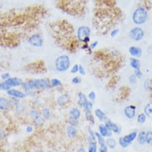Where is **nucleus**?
Listing matches in <instances>:
<instances>
[{"instance_id": "obj_25", "label": "nucleus", "mask_w": 152, "mask_h": 152, "mask_svg": "<svg viewBox=\"0 0 152 152\" xmlns=\"http://www.w3.org/2000/svg\"><path fill=\"white\" fill-rule=\"evenodd\" d=\"M41 114L45 120H48L50 118V111L48 107H42Z\"/></svg>"}, {"instance_id": "obj_20", "label": "nucleus", "mask_w": 152, "mask_h": 152, "mask_svg": "<svg viewBox=\"0 0 152 152\" xmlns=\"http://www.w3.org/2000/svg\"><path fill=\"white\" fill-rule=\"evenodd\" d=\"M130 65L131 67L133 68L134 69H141V61H139V59L137 58H134V57H132L130 58Z\"/></svg>"}, {"instance_id": "obj_47", "label": "nucleus", "mask_w": 152, "mask_h": 152, "mask_svg": "<svg viewBox=\"0 0 152 152\" xmlns=\"http://www.w3.org/2000/svg\"><path fill=\"white\" fill-rule=\"evenodd\" d=\"M98 45H99V42H98V41L94 42L93 43H91V44L89 45V48H90V50H94L95 48L97 47Z\"/></svg>"}, {"instance_id": "obj_10", "label": "nucleus", "mask_w": 152, "mask_h": 152, "mask_svg": "<svg viewBox=\"0 0 152 152\" xmlns=\"http://www.w3.org/2000/svg\"><path fill=\"white\" fill-rule=\"evenodd\" d=\"M7 94L9 95L10 97L16 98V99H25L27 97L25 92H22L20 91V90H18V89H12V88H10L9 90L7 91Z\"/></svg>"}, {"instance_id": "obj_44", "label": "nucleus", "mask_w": 152, "mask_h": 152, "mask_svg": "<svg viewBox=\"0 0 152 152\" xmlns=\"http://www.w3.org/2000/svg\"><path fill=\"white\" fill-rule=\"evenodd\" d=\"M119 33V29L117 28V29H113V30L111 31L110 32V36L112 37H117Z\"/></svg>"}, {"instance_id": "obj_12", "label": "nucleus", "mask_w": 152, "mask_h": 152, "mask_svg": "<svg viewBox=\"0 0 152 152\" xmlns=\"http://www.w3.org/2000/svg\"><path fill=\"white\" fill-rule=\"evenodd\" d=\"M105 126H107V128L111 131L112 132L116 133V134H119L121 132V127L118 125H117L116 123H114L110 120H107L106 122H105Z\"/></svg>"}, {"instance_id": "obj_32", "label": "nucleus", "mask_w": 152, "mask_h": 152, "mask_svg": "<svg viewBox=\"0 0 152 152\" xmlns=\"http://www.w3.org/2000/svg\"><path fill=\"white\" fill-rule=\"evenodd\" d=\"M141 4L139 7H142V8H144L145 9H146L147 11H148L149 9H151V4L150 0H142L141 2Z\"/></svg>"}, {"instance_id": "obj_3", "label": "nucleus", "mask_w": 152, "mask_h": 152, "mask_svg": "<svg viewBox=\"0 0 152 152\" xmlns=\"http://www.w3.org/2000/svg\"><path fill=\"white\" fill-rule=\"evenodd\" d=\"M148 18V12L147 10L142 7L138 8L134 11L132 14L133 23L137 25H142L144 24Z\"/></svg>"}, {"instance_id": "obj_29", "label": "nucleus", "mask_w": 152, "mask_h": 152, "mask_svg": "<svg viewBox=\"0 0 152 152\" xmlns=\"http://www.w3.org/2000/svg\"><path fill=\"white\" fill-rule=\"evenodd\" d=\"M85 118L88 122H89L91 123V125L94 124V116L92 114V112H85Z\"/></svg>"}, {"instance_id": "obj_52", "label": "nucleus", "mask_w": 152, "mask_h": 152, "mask_svg": "<svg viewBox=\"0 0 152 152\" xmlns=\"http://www.w3.org/2000/svg\"><path fill=\"white\" fill-rule=\"evenodd\" d=\"M147 51H148L149 53H151L152 54V46H149V47H148V50H147Z\"/></svg>"}, {"instance_id": "obj_8", "label": "nucleus", "mask_w": 152, "mask_h": 152, "mask_svg": "<svg viewBox=\"0 0 152 152\" xmlns=\"http://www.w3.org/2000/svg\"><path fill=\"white\" fill-rule=\"evenodd\" d=\"M29 44L35 47H42L44 44V39L41 35L34 34L28 38Z\"/></svg>"}, {"instance_id": "obj_42", "label": "nucleus", "mask_w": 152, "mask_h": 152, "mask_svg": "<svg viewBox=\"0 0 152 152\" xmlns=\"http://www.w3.org/2000/svg\"><path fill=\"white\" fill-rule=\"evenodd\" d=\"M81 81H82V80H81V78L80 77H79V76H75V77H74L72 79V80H71V83L74 84H79L81 83Z\"/></svg>"}, {"instance_id": "obj_39", "label": "nucleus", "mask_w": 152, "mask_h": 152, "mask_svg": "<svg viewBox=\"0 0 152 152\" xmlns=\"http://www.w3.org/2000/svg\"><path fill=\"white\" fill-rule=\"evenodd\" d=\"M88 99H89V101H91V102H94L95 99H96V94H95V92L91 91L89 92V94H88Z\"/></svg>"}, {"instance_id": "obj_22", "label": "nucleus", "mask_w": 152, "mask_h": 152, "mask_svg": "<svg viewBox=\"0 0 152 152\" xmlns=\"http://www.w3.org/2000/svg\"><path fill=\"white\" fill-rule=\"evenodd\" d=\"M106 145L107 146V148L111 149V150H113L116 148V145H117V141L116 140H114L113 138L112 137H108V139L106 140Z\"/></svg>"}, {"instance_id": "obj_13", "label": "nucleus", "mask_w": 152, "mask_h": 152, "mask_svg": "<svg viewBox=\"0 0 152 152\" xmlns=\"http://www.w3.org/2000/svg\"><path fill=\"white\" fill-rule=\"evenodd\" d=\"M7 84H8L9 87H18V86H22V84H23V80L20 78H17V77H14V78H9L8 80H7L5 81Z\"/></svg>"}, {"instance_id": "obj_1", "label": "nucleus", "mask_w": 152, "mask_h": 152, "mask_svg": "<svg viewBox=\"0 0 152 152\" xmlns=\"http://www.w3.org/2000/svg\"><path fill=\"white\" fill-rule=\"evenodd\" d=\"M22 87L26 92L28 90H46L51 88L52 86L50 80L46 79H37L31 80L27 82H23Z\"/></svg>"}, {"instance_id": "obj_37", "label": "nucleus", "mask_w": 152, "mask_h": 152, "mask_svg": "<svg viewBox=\"0 0 152 152\" xmlns=\"http://www.w3.org/2000/svg\"><path fill=\"white\" fill-rule=\"evenodd\" d=\"M133 75H135L137 79H141V78H142V75H143V74H142V71L141 70V69H134V74H133Z\"/></svg>"}, {"instance_id": "obj_18", "label": "nucleus", "mask_w": 152, "mask_h": 152, "mask_svg": "<svg viewBox=\"0 0 152 152\" xmlns=\"http://www.w3.org/2000/svg\"><path fill=\"white\" fill-rule=\"evenodd\" d=\"M94 115L96 118L99 119L100 122H106L107 120V115L103 110H101L100 108H96L94 110Z\"/></svg>"}, {"instance_id": "obj_43", "label": "nucleus", "mask_w": 152, "mask_h": 152, "mask_svg": "<svg viewBox=\"0 0 152 152\" xmlns=\"http://www.w3.org/2000/svg\"><path fill=\"white\" fill-rule=\"evenodd\" d=\"M69 124L71 126H77L79 125V120H76V119H73V118H69Z\"/></svg>"}, {"instance_id": "obj_46", "label": "nucleus", "mask_w": 152, "mask_h": 152, "mask_svg": "<svg viewBox=\"0 0 152 152\" xmlns=\"http://www.w3.org/2000/svg\"><path fill=\"white\" fill-rule=\"evenodd\" d=\"M79 73H80V75H85L86 72H85V69L83 67V65H80V68H79Z\"/></svg>"}, {"instance_id": "obj_53", "label": "nucleus", "mask_w": 152, "mask_h": 152, "mask_svg": "<svg viewBox=\"0 0 152 152\" xmlns=\"http://www.w3.org/2000/svg\"><path fill=\"white\" fill-rule=\"evenodd\" d=\"M35 152H44L43 151H42V150H38V151H37Z\"/></svg>"}, {"instance_id": "obj_7", "label": "nucleus", "mask_w": 152, "mask_h": 152, "mask_svg": "<svg viewBox=\"0 0 152 152\" xmlns=\"http://www.w3.org/2000/svg\"><path fill=\"white\" fill-rule=\"evenodd\" d=\"M29 115H30V118L32 119V121L37 126H42L44 124L45 119L43 118L41 113L37 109H34V108L31 109L29 111Z\"/></svg>"}, {"instance_id": "obj_6", "label": "nucleus", "mask_w": 152, "mask_h": 152, "mask_svg": "<svg viewBox=\"0 0 152 152\" xmlns=\"http://www.w3.org/2000/svg\"><path fill=\"white\" fill-rule=\"evenodd\" d=\"M144 30L141 27H134L132 29H131L129 31V37L135 41V42H139L141 41L144 37Z\"/></svg>"}, {"instance_id": "obj_15", "label": "nucleus", "mask_w": 152, "mask_h": 152, "mask_svg": "<svg viewBox=\"0 0 152 152\" xmlns=\"http://www.w3.org/2000/svg\"><path fill=\"white\" fill-rule=\"evenodd\" d=\"M129 53L134 58H141L142 56V50L138 46H131L129 48Z\"/></svg>"}, {"instance_id": "obj_5", "label": "nucleus", "mask_w": 152, "mask_h": 152, "mask_svg": "<svg viewBox=\"0 0 152 152\" xmlns=\"http://www.w3.org/2000/svg\"><path fill=\"white\" fill-rule=\"evenodd\" d=\"M90 34H91V29L89 27L87 26H81L77 29L76 37H77L78 42L82 43L85 38L90 37Z\"/></svg>"}, {"instance_id": "obj_28", "label": "nucleus", "mask_w": 152, "mask_h": 152, "mask_svg": "<svg viewBox=\"0 0 152 152\" xmlns=\"http://www.w3.org/2000/svg\"><path fill=\"white\" fill-rule=\"evenodd\" d=\"M144 88L147 92H152V79H147L145 81Z\"/></svg>"}, {"instance_id": "obj_24", "label": "nucleus", "mask_w": 152, "mask_h": 152, "mask_svg": "<svg viewBox=\"0 0 152 152\" xmlns=\"http://www.w3.org/2000/svg\"><path fill=\"white\" fill-rule=\"evenodd\" d=\"M144 113L146 117H151L152 116V102L148 103L144 107Z\"/></svg>"}, {"instance_id": "obj_23", "label": "nucleus", "mask_w": 152, "mask_h": 152, "mask_svg": "<svg viewBox=\"0 0 152 152\" xmlns=\"http://www.w3.org/2000/svg\"><path fill=\"white\" fill-rule=\"evenodd\" d=\"M137 141L140 145L145 144V132H141L137 134Z\"/></svg>"}, {"instance_id": "obj_51", "label": "nucleus", "mask_w": 152, "mask_h": 152, "mask_svg": "<svg viewBox=\"0 0 152 152\" xmlns=\"http://www.w3.org/2000/svg\"><path fill=\"white\" fill-rule=\"evenodd\" d=\"M27 131L28 132H31L32 131V127H31V126H27Z\"/></svg>"}, {"instance_id": "obj_35", "label": "nucleus", "mask_w": 152, "mask_h": 152, "mask_svg": "<svg viewBox=\"0 0 152 152\" xmlns=\"http://www.w3.org/2000/svg\"><path fill=\"white\" fill-rule=\"evenodd\" d=\"M15 106H16V111H17V113H18L19 114L24 113V112H25V110H26V107H25V106H24L23 104L18 103V104H17V105H15Z\"/></svg>"}, {"instance_id": "obj_48", "label": "nucleus", "mask_w": 152, "mask_h": 152, "mask_svg": "<svg viewBox=\"0 0 152 152\" xmlns=\"http://www.w3.org/2000/svg\"><path fill=\"white\" fill-rule=\"evenodd\" d=\"M107 145H101L100 148L99 150V152H107Z\"/></svg>"}, {"instance_id": "obj_40", "label": "nucleus", "mask_w": 152, "mask_h": 152, "mask_svg": "<svg viewBox=\"0 0 152 152\" xmlns=\"http://www.w3.org/2000/svg\"><path fill=\"white\" fill-rule=\"evenodd\" d=\"M79 68H80V65L75 64V65H73L71 69H70V73L71 74H77V73H79Z\"/></svg>"}, {"instance_id": "obj_4", "label": "nucleus", "mask_w": 152, "mask_h": 152, "mask_svg": "<svg viewBox=\"0 0 152 152\" xmlns=\"http://www.w3.org/2000/svg\"><path fill=\"white\" fill-rule=\"evenodd\" d=\"M137 134L138 133H137V131H134V132L126 135L124 137H120L119 141H118L119 145L122 146V148H126V147L129 146L134 141V140H136V138L137 137Z\"/></svg>"}, {"instance_id": "obj_9", "label": "nucleus", "mask_w": 152, "mask_h": 152, "mask_svg": "<svg viewBox=\"0 0 152 152\" xmlns=\"http://www.w3.org/2000/svg\"><path fill=\"white\" fill-rule=\"evenodd\" d=\"M124 115L128 119H133L137 115V107L134 105L126 106L124 108Z\"/></svg>"}, {"instance_id": "obj_16", "label": "nucleus", "mask_w": 152, "mask_h": 152, "mask_svg": "<svg viewBox=\"0 0 152 152\" xmlns=\"http://www.w3.org/2000/svg\"><path fill=\"white\" fill-rule=\"evenodd\" d=\"M69 118L79 120L81 117V111L78 107H72L69 112Z\"/></svg>"}, {"instance_id": "obj_31", "label": "nucleus", "mask_w": 152, "mask_h": 152, "mask_svg": "<svg viewBox=\"0 0 152 152\" xmlns=\"http://www.w3.org/2000/svg\"><path fill=\"white\" fill-rule=\"evenodd\" d=\"M84 108V113L85 112H92L93 108H94V103L91 101H88L87 103L84 104V106L83 107Z\"/></svg>"}, {"instance_id": "obj_21", "label": "nucleus", "mask_w": 152, "mask_h": 152, "mask_svg": "<svg viewBox=\"0 0 152 152\" xmlns=\"http://www.w3.org/2000/svg\"><path fill=\"white\" fill-rule=\"evenodd\" d=\"M66 133H67V136L70 138H74L76 137L77 135V129H76V126H75L69 125L67 129H66Z\"/></svg>"}, {"instance_id": "obj_41", "label": "nucleus", "mask_w": 152, "mask_h": 152, "mask_svg": "<svg viewBox=\"0 0 152 152\" xmlns=\"http://www.w3.org/2000/svg\"><path fill=\"white\" fill-rule=\"evenodd\" d=\"M128 80H129V83L132 84H134L137 83V78L136 77L135 75H131L129 76V78H128Z\"/></svg>"}, {"instance_id": "obj_50", "label": "nucleus", "mask_w": 152, "mask_h": 152, "mask_svg": "<svg viewBox=\"0 0 152 152\" xmlns=\"http://www.w3.org/2000/svg\"><path fill=\"white\" fill-rule=\"evenodd\" d=\"M77 152H86V151H85V150H84V147H80V148L78 149Z\"/></svg>"}, {"instance_id": "obj_34", "label": "nucleus", "mask_w": 152, "mask_h": 152, "mask_svg": "<svg viewBox=\"0 0 152 152\" xmlns=\"http://www.w3.org/2000/svg\"><path fill=\"white\" fill-rule=\"evenodd\" d=\"M145 143L152 145V130L145 132Z\"/></svg>"}, {"instance_id": "obj_38", "label": "nucleus", "mask_w": 152, "mask_h": 152, "mask_svg": "<svg viewBox=\"0 0 152 152\" xmlns=\"http://www.w3.org/2000/svg\"><path fill=\"white\" fill-rule=\"evenodd\" d=\"M88 136L91 137L92 139H93V141H96V136H95V132L92 130L91 127H88Z\"/></svg>"}, {"instance_id": "obj_17", "label": "nucleus", "mask_w": 152, "mask_h": 152, "mask_svg": "<svg viewBox=\"0 0 152 152\" xmlns=\"http://www.w3.org/2000/svg\"><path fill=\"white\" fill-rule=\"evenodd\" d=\"M77 98H78V105L80 107H83L84 106V104L87 103L88 101V97L86 95L84 94V93L82 92H79L77 94Z\"/></svg>"}, {"instance_id": "obj_36", "label": "nucleus", "mask_w": 152, "mask_h": 152, "mask_svg": "<svg viewBox=\"0 0 152 152\" xmlns=\"http://www.w3.org/2000/svg\"><path fill=\"white\" fill-rule=\"evenodd\" d=\"M11 88L8 86L7 83L4 81V82H0V90H2V91H8Z\"/></svg>"}, {"instance_id": "obj_2", "label": "nucleus", "mask_w": 152, "mask_h": 152, "mask_svg": "<svg viewBox=\"0 0 152 152\" xmlns=\"http://www.w3.org/2000/svg\"><path fill=\"white\" fill-rule=\"evenodd\" d=\"M71 65L70 58L67 55H61L57 57L55 61V69L58 72L67 71Z\"/></svg>"}, {"instance_id": "obj_30", "label": "nucleus", "mask_w": 152, "mask_h": 152, "mask_svg": "<svg viewBox=\"0 0 152 152\" xmlns=\"http://www.w3.org/2000/svg\"><path fill=\"white\" fill-rule=\"evenodd\" d=\"M50 84H51L52 88L61 87V86H62V83H61V80H58V79H56V78H53V79H51V80H50Z\"/></svg>"}, {"instance_id": "obj_14", "label": "nucleus", "mask_w": 152, "mask_h": 152, "mask_svg": "<svg viewBox=\"0 0 152 152\" xmlns=\"http://www.w3.org/2000/svg\"><path fill=\"white\" fill-rule=\"evenodd\" d=\"M11 104L12 103L10 99L5 98V97H0V110L7 111L10 109Z\"/></svg>"}, {"instance_id": "obj_49", "label": "nucleus", "mask_w": 152, "mask_h": 152, "mask_svg": "<svg viewBox=\"0 0 152 152\" xmlns=\"http://www.w3.org/2000/svg\"><path fill=\"white\" fill-rule=\"evenodd\" d=\"M5 131L4 130V128L0 127V140H3L4 137H5Z\"/></svg>"}, {"instance_id": "obj_11", "label": "nucleus", "mask_w": 152, "mask_h": 152, "mask_svg": "<svg viewBox=\"0 0 152 152\" xmlns=\"http://www.w3.org/2000/svg\"><path fill=\"white\" fill-rule=\"evenodd\" d=\"M70 101V97L68 94H62L60 96H58L56 99V103L59 106H65L67 105Z\"/></svg>"}, {"instance_id": "obj_19", "label": "nucleus", "mask_w": 152, "mask_h": 152, "mask_svg": "<svg viewBox=\"0 0 152 152\" xmlns=\"http://www.w3.org/2000/svg\"><path fill=\"white\" fill-rule=\"evenodd\" d=\"M99 132L103 136V137H112V132L107 128L105 124H100L99 126Z\"/></svg>"}, {"instance_id": "obj_45", "label": "nucleus", "mask_w": 152, "mask_h": 152, "mask_svg": "<svg viewBox=\"0 0 152 152\" xmlns=\"http://www.w3.org/2000/svg\"><path fill=\"white\" fill-rule=\"evenodd\" d=\"M10 78V74L9 73H4L2 75H1V79L4 81H6L7 80H8Z\"/></svg>"}, {"instance_id": "obj_54", "label": "nucleus", "mask_w": 152, "mask_h": 152, "mask_svg": "<svg viewBox=\"0 0 152 152\" xmlns=\"http://www.w3.org/2000/svg\"><path fill=\"white\" fill-rule=\"evenodd\" d=\"M47 152H55V151H48Z\"/></svg>"}, {"instance_id": "obj_26", "label": "nucleus", "mask_w": 152, "mask_h": 152, "mask_svg": "<svg viewBox=\"0 0 152 152\" xmlns=\"http://www.w3.org/2000/svg\"><path fill=\"white\" fill-rule=\"evenodd\" d=\"M98 151V146L96 141H93L88 142V152H97Z\"/></svg>"}, {"instance_id": "obj_27", "label": "nucleus", "mask_w": 152, "mask_h": 152, "mask_svg": "<svg viewBox=\"0 0 152 152\" xmlns=\"http://www.w3.org/2000/svg\"><path fill=\"white\" fill-rule=\"evenodd\" d=\"M95 136H96V139L98 141V143L99 144V145H106V141L104 140V137L99 132H95Z\"/></svg>"}, {"instance_id": "obj_33", "label": "nucleus", "mask_w": 152, "mask_h": 152, "mask_svg": "<svg viewBox=\"0 0 152 152\" xmlns=\"http://www.w3.org/2000/svg\"><path fill=\"white\" fill-rule=\"evenodd\" d=\"M137 122L139 124H144L145 121H146V115L142 113H140L138 116H137Z\"/></svg>"}]
</instances>
